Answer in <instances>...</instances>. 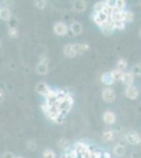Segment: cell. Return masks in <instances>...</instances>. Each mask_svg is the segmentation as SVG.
Wrapping results in <instances>:
<instances>
[{
    "label": "cell",
    "instance_id": "cell-11",
    "mask_svg": "<svg viewBox=\"0 0 141 158\" xmlns=\"http://www.w3.org/2000/svg\"><path fill=\"white\" fill-rule=\"evenodd\" d=\"M121 81L127 86V88H129V86H132L133 83H134V74L131 73V72L123 73V77H122Z\"/></svg>",
    "mask_w": 141,
    "mask_h": 158
},
{
    "label": "cell",
    "instance_id": "cell-5",
    "mask_svg": "<svg viewBox=\"0 0 141 158\" xmlns=\"http://www.w3.org/2000/svg\"><path fill=\"white\" fill-rule=\"evenodd\" d=\"M123 11L118 10L116 7L113 9V12L111 16H110V20L112 22H123Z\"/></svg>",
    "mask_w": 141,
    "mask_h": 158
},
{
    "label": "cell",
    "instance_id": "cell-36",
    "mask_svg": "<svg viewBox=\"0 0 141 158\" xmlns=\"http://www.w3.org/2000/svg\"><path fill=\"white\" fill-rule=\"evenodd\" d=\"M139 35H140V38H141V31H140V33H139Z\"/></svg>",
    "mask_w": 141,
    "mask_h": 158
},
{
    "label": "cell",
    "instance_id": "cell-15",
    "mask_svg": "<svg viewBox=\"0 0 141 158\" xmlns=\"http://www.w3.org/2000/svg\"><path fill=\"white\" fill-rule=\"evenodd\" d=\"M74 10L77 13H82L86 10V2L82 0H78V1L74 2Z\"/></svg>",
    "mask_w": 141,
    "mask_h": 158
},
{
    "label": "cell",
    "instance_id": "cell-6",
    "mask_svg": "<svg viewBox=\"0 0 141 158\" xmlns=\"http://www.w3.org/2000/svg\"><path fill=\"white\" fill-rule=\"evenodd\" d=\"M63 53L66 57L68 58H74L78 55V53L76 52V49H75V43H70V44H66L63 49Z\"/></svg>",
    "mask_w": 141,
    "mask_h": 158
},
{
    "label": "cell",
    "instance_id": "cell-30",
    "mask_svg": "<svg viewBox=\"0 0 141 158\" xmlns=\"http://www.w3.org/2000/svg\"><path fill=\"white\" fill-rule=\"evenodd\" d=\"M2 158H15V155L12 152H6L2 155Z\"/></svg>",
    "mask_w": 141,
    "mask_h": 158
},
{
    "label": "cell",
    "instance_id": "cell-33",
    "mask_svg": "<svg viewBox=\"0 0 141 158\" xmlns=\"http://www.w3.org/2000/svg\"><path fill=\"white\" fill-rule=\"evenodd\" d=\"M3 99H4V93H3V91L0 89V102L3 101Z\"/></svg>",
    "mask_w": 141,
    "mask_h": 158
},
{
    "label": "cell",
    "instance_id": "cell-13",
    "mask_svg": "<svg viewBox=\"0 0 141 158\" xmlns=\"http://www.w3.org/2000/svg\"><path fill=\"white\" fill-rule=\"evenodd\" d=\"M70 31L74 35H79L82 33V25H81L80 22L74 21V22H72V24L70 27Z\"/></svg>",
    "mask_w": 141,
    "mask_h": 158
},
{
    "label": "cell",
    "instance_id": "cell-23",
    "mask_svg": "<svg viewBox=\"0 0 141 158\" xmlns=\"http://www.w3.org/2000/svg\"><path fill=\"white\" fill-rule=\"evenodd\" d=\"M43 158H56V153L51 149H45L42 153Z\"/></svg>",
    "mask_w": 141,
    "mask_h": 158
},
{
    "label": "cell",
    "instance_id": "cell-16",
    "mask_svg": "<svg viewBox=\"0 0 141 158\" xmlns=\"http://www.w3.org/2000/svg\"><path fill=\"white\" fill-rule=\"evenodd\" d=\"M11 16H12V13L10 9H7V7H1L0 9V19L10 20Z\"/></svg>",
    "mask_w": 141,
    "mask_h": 158
},
{
    "label": "cell",
    "instance_id": "cell-37",
    "mask_svg": "<svg viewBox=\"0 0 141 158\" xmlns=\"http://www.w3.org/2000/svg\"><path fill=\"white\" fill-rule=\"evenodd\" d=\"M15 158H22V157H15Z\"/></svg>",
    "mask_w": 141,
    "mask_h": 158
},
{
    "label": "cell",
    "instance_id": "cell-29",
    "mask_svg": "<svg viewBox=\"0 0 141 158\" xmlns=\"http://www.w3.org/2000/svg\"><path fill=\"white\" fill-rule=\"evenodd\" d=\"M113 24H114V27L115 30H123L124 27H125V23L124 22H112Z\"/></svg>",
    "mask_w": 141,
    "mask_h": 158
},
{
    "label": "cell",
    "instance_id": "cell-8",
    "mask_svg": "<svg viewBox=\"0 0 141 158\" xmlns=\"http://www.w3.org/2000/svg\"><path fill=\"white\" fill-rule=\"evenodd\" d=\"M51 90H52V89H51L45 82H39L36 85V91H37L40 95H43V96H45V97L48 95Z\"/></svg>",
    "mask_w": 141,
    "mask_h": 158
},
{
    "label": "cell",
    "instance_id": "cell-12",
    "mask_svg": "<svg viewBox=\"0 0 141 158\" xmlns=\"http://www.w3.org/2000/svg\"><path fill=\"white\" fill-rule=\"evenodd\" d=\"M100 29H101L102 33H103L104 35H111L114 33V31H115L114 24L112 23L111 20H110L109 22H106V23H104L101 27H100Z\"/></svg>",
    "mask_w": 141,
    "mask_h": 158
},
{
    "label": "cell",
    "instance_id": "cell-17",
    "mask_svg": "<svg viewBox=\"0 0 141 158\" xmlns=\"http://www.w3.org/2000/svg\"><path fill=\"white\" fill-rule=\"evenodd\" d=\"M75 49H76V52L79 54H81V53H84L86 52L89 47V44H86V43H75Z\"/></svg>",
    "mask_w": 141,
    "mask_h": 158
},
{
    "label": "cell",
    "instance_id": "cell-10",
    "mask_svg": "<svg viewBox=\"0 0 141 158\" xmlns=\"http://www.w3.org/2000/svg\"><path fill=\"white\" fill-rule=\"evenodd\" d=\"M101 82L106 85H112L115 82V79L113 77L111 72H104L101 75Z\"/></svg>",
    "mask_w": 141,
    "mask_h": 158
},
{
    "label": "cell",
    "instance_id": "cell-21",
    "mask_svg": "<svg viewBox=\"0 0 141 158\" xmlns=\"http://www.w3.org/2000/svg\"><path fill=\"white\" fill-rule=\"evenodd\" d=\"M117 69L118 70H120V71H123L125 70V69L127 68V61L124 59V58H120V59H118L117 60Z\"/></svg>",
    "mask_w": 141,
    "mask_h": 158
},
{
    "label": "cell",
    "instance_id": "cell-31",
    "mask_svg": "<svg viewBox=\"0 0 141 158\" xmlns=\"http://www.w3.org/2000/svg\"><path fill=\"white\" fill-rule=\"evenodd\" d=\"M27 148H29L30 150H35L36 149V143L34 141H29L27 143Z\"/></svg>",
    "mask_w": 141,
    "mask_h": 158
},
{
    "label": "cell",
    "instance_id": "cell-20",
    "mask_svg": "<svg viewBox=\"0 0 141 158\" xmlns=\"http://www.w3.org/2000/svg\"><path fill=\"white\" fill-rule=\"evenodd\" d=\"M135 16L132 11H123V22H132Z\"/></svg>",
    "mask_w": 141,
    "mask_h": 158
},
{
    "label": "cell",
    "instance_id": "cell-9",
    "mask_svg": "<svg viewBox=\"0 0 141 158\" xmlns=\"http://www.w3.org/2000/svg\"><path fill=\"white\" fill-rule=\"evenodd\" d=\"M102 118H103V121L107 124H113V123L116 122V115H115V113L112 111L104 112Z\"/></svg>",
    "mask_w": 141,
    "mask_h": 158
},
{
    "label": "cell",
    "instance_id": "cell-28",
    "mask_svg": "<svg viewBox=\"0 0 141 158\" xmlns=\"http://www.w3.org/2000/svg\"><path fill=\"white\" fill-rule=\"evenodd\" d=\"M133 74L141 76V64H136L133 67Z\"/></svg>",
    "mask_w": 141,
    "mask_h": 158
},
{
    "label": "cell",
    "instance_id": "cell-1",
    "mask_svg": "<svg viewBox=\"0 0 141 158\" xmlns=\"http://www.w3.org/2000/svg\"><path fill=\"white\" fill-rule=\"evenodd\" d=\"M93 20H94L95 23L98 25V27H101L104 23H106V22L110 21V17L104 14V13L99 12V13H95L94 14Z\"/></svg>",
    "mask_w": 141,
    "mask_h": 158
},
{
    "label": "cell",
    "instance_id": "cell-2",
    "mask_svg": "<svg viewBox=\"0 0 141 158\" xmlns=\"http://www.w3.org/2000/svg\"><path fill=\"white\" fill-rule=\"evenodd\" d=\"M102 99H103L106 102L112 103L116 100V93L113 89L106 88L102 91Z\"/></svg>",
    "mask_w": 141,
    "mask_h": 158
},
{
    "label": "cell",
    "instance_id": "cell-22",
    "mask_svg": "<svg viewBox=\"0 0 141 158\" xmlns=\"http://www.w3.org/2000/svg\"><path fill=\"white\" fill-rule=\"evenodd\" d=\"M111 73H112V75H113V77H114L115 80H117V79L118 80H122V77H123L124 72L118 70V69H115V70H113Z\"/></svg>",
    "mask_w": 141,
    "mask_h": 158
},
{
    "label": "cell",
    "instance_id": "cell-18",
    "mask_svg": "<svg viewBox=\"0 0 141 158\" xmlns=\"http://www.w3.org/2000/svg\"><path fill=\"white\" fill-rule=\"evenodd\" d=\"M114 153H115V155H117V156H119V157L124 156L125 148L122 146V144H116L114 148Z\"/></svg>",
    "mask_w": 141,
    "mask_h": 158
},
{
    "label": "cell",
    "instance_id": "cell-26",
    "mask_svg": "<svg viewBox=\"0 0 141 158\" xmlns=\"http://www.w3.org/2000/svg\"><path fill=\"white\" fill-rule=\"evenodd\" d=\"M125 6H126V2H125L124 0H116V9L123 11Z\"/></svg>",
    "mask_w": 141,
    "mask_h": 158
},
{
    "label": "cell",
    "instance_id": "cell-24",
    "mask_svg": "<svg viewBox=\"0 0 141 158\" xmlns=\"http://www.w3.org/2000/svg\"><path fill=\"white\" fill-rule=\"evenodd\" d=\"M7 34H9V36L12 38H17L18 35H19V33H18L17 27H10L9 31H7Z\"/></svg>",
    "mask_w": 141,
    "mask_h": 158
},
{
    "label": "cell",
    "instance_id": "cell-3",
    "mask_svg": "<svg viewBox=\"0 0 141 158\" xmlns=\"http://www.w3.org/2000/svg\"><path fill=\"white\" fill-rule=\"evenodd\" d=\"M68 27L64 22H57L54 25V33L58 36H65L68 32Z\"/></svg>",
    "mask_w": 141,
    "mask_h": 158
},
{
    "label": "cell",
    "instance_id": "cell-35",
    "mask_svg": "<svg viewBox=\"0 0 141 158\" xmlns=\"http://www.w3.org/2000/svg\"><path fill=\"white\" fill-rule=\"evenodd\" d=\"M0 49H1V41H0Z\"/></svg>",
    "mask_w": 141,
    "mask_h": 158
},
{
    "label": "cell",
    "instance_id": "cell-4",
    "mask_svg": "<svg viewBox=\"0 0 141 158\" xmlns=\"http://www.w3.org/2000/svg\"><path fill=\"white\" fill-rule=\"evenodd\" d=\"M125 140L131 144H139L141 142V136L136 132H129L125 135Z\"/></svg>",
    "mask_w": 141,
    "mask_h": 158
},
{
    "label": "cell",
    "instance_id": "cell-19",
    "mask_svg": "<svg viewBox=\"0 0 141 158\" xmlns=\"http://www.w3.org/2000/svg\"><path fill=\"white\" fill-rule=\"evenodd\" d=\"M102 137H103V139L106 140V141H113L115 138V133L112 130H106L103 133V135H102Z\"/></svg>",
    "mask_w": 141,
    "mask_h": 158
},
{
    "label": "cell",
    "instance_id": "cell-32",
    "mask_svg": "<svg viewBox=\"0 0 141 158\" xmlns=\"http://www.w3.org/2000/svg\"><path fill=\"white\" fill-rule=\"evenodd\" d=\"M92 158H101V153L100 152L93 153V156H92Z\"/></svg>",
    "mask_w": 141,
    "mask_h": 158
},
{
    "label": "cell",
    "instance_id": "cell-7",
    "mask_svg": "<svg viewBox=\"0 0 141 158\" xmlns=\"http://www.w3.org/2000/svg\"><path fill=\"white\" fill-rule=\"evenodd\" d=\"M125 96L129 99H131V100H135V99H137L138 96H139V92H138L136 86L134 85L129 86V88H126V90H125Z\"/></svg>",
    "mask_w": 141,
    "mask_h": 158
},
{
    "label": "cell",
    "instance_id": "cell-14",
    "mask_svg": "<svg viewBox=\"0 0 141 158\" xmlns=\"http://www.w3.org/2000/svg\"><path fill=\"white\" fill-rule=\"evenodd\" d=\"M36 72H37L39 75H42V76H45L48 74V65L47 63H42V62H39L36 68Z\"/></svg>",
    "mask_w": 141,
    "mask_h": 158
},
{
    "label": "cell",
    "instance_id": "cell-34",
    "mask_svg": "<svg viewBox=\"0 0 141 158\" xmlns=\"http://www.w3.org/2000/svg\"><path fill=\"white\" fill-rule=\"evenodd\" d=\"M103 158H111V155H110V153H107V152H106L103 154Z\"/></svg>",
    "mask_w": 141,
    "mask_h": 158
},
{
    "label": "cell",
    "instance_id": "cell-27",
    "mask_svg": "<svg viewBox=\"0 0 141 158\" xmlns=\"http://www.w3.org/2000/svg\"><path fill=\"white\" fill-rule=\"evenodd\" d=\"M58 146L61 148V149H66V148L68 147V141L64 138H61L59 139L58 141Z\"/></svg>",
    "mask_w": 141,
    "mask_h": 158
},
{
    "label": "cell",
    "instance_id": "cell-25",
    "mask_svg": "<svg viewBox=\"0 0 141 158\" xmlns=\"http://www.w3.org/2000/svg\"><path fill=\"white\" fill-rule=\"evenodd\" d=\"M47 4H48V1H45V0H37V1L35 2V6L39 10L45 9Z\"/></svg>",
    "mask_w": 141,
    "mask_h": 158
}]
</instances>
